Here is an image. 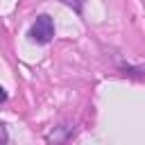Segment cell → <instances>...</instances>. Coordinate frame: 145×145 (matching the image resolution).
I'll use <instances>...</instances> for the list:
<instances>
[{
  "instance_id": "cell-1",
  "label": "cell",
  "mask_w": 145,
  "mask_h": 145,
  "mask_svg": "<svg viewBox=\"0 0 145 145\" xmlns=\"http://www.w3.org/2000/svg\"><path fill=\"white\" fill-rule=\"evenodd\" d=\"M52 36H54V25H52V18L50 16H39L34 23H32V27H29V39L34 41V43H48V41H52Z\"/></svg>"
},
{
  "instance_id": "cell-2",
  "label": "cell",
  "mask_w": 145,
  "mask_h": 145,
  "mask_svg": "<svg viewBox=\"0 0 145 145\" xmlns=\"http://www.w3.org/2000/svg\"><path fill=\"white\" fill-rule=\"evenodd\" d=\"M63 5H68V7H72L77 14H82V9H84V0H61Z\"/></svg>"
},
{
  "instance_id": "cell-3",
  "label": "cell",
  "mask_w": 145,
  "mask_h": 145,
  "mask_svg": "<svg viewBox=\"0 0 145 145\" xmlns=\"http://www.w3.org/2000/svg\"><path fill=\"white\" fill-rule=\"evenodd\" d=\"M0 145H7V127H5V122H0Z\"/></svg>"
},
{
  "instance_id": "cell-4",
  "label": "cell",
  "mask_w": 145,
  "mask_h": 145,
  "mask_svg": "<svg viewBox=\"0 0 145 145\" xmlns=\"http://www.w3.org/2000/svg\"><path fill=\"white\" fill-rule=\"evenodd\" d=\"M5 100H7V91L0 86V102H5Z\"/></svg>"
}]
</instances>
